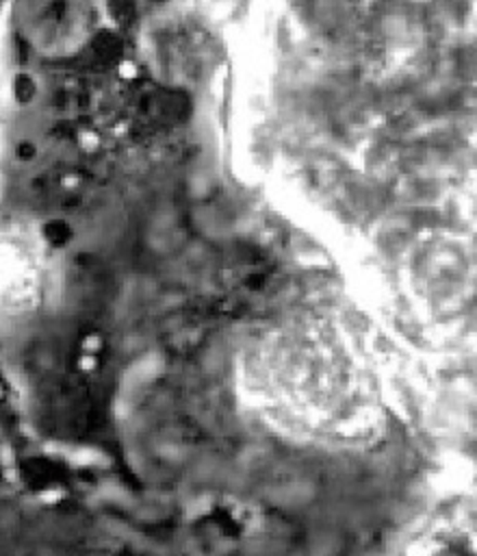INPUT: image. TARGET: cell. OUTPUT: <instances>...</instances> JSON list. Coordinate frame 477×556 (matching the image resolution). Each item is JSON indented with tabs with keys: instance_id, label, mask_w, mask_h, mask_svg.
I'll return each instance as SVG.
<instances>
[{
	"instance_id": "6da1fadb",
	"label": "cell",
	"mask_w": 477,
	"mask_h": 556,
	"mask_svg": "<svg viewBox=\"0 0 477 556\" xmlns=\"http://www.w3.org/2000/svg\"><path fill=\"white\" fill-rule=\"evenodd\" d=\"M93 48H95V52L102 59H111V56H115L119 52L121 43H119V39L113 33H100L98 39L93 41Z\"/></svg>"
},
{
	"instance_id": "7a4b0ae2",
	"label": "cell",
	"mask_w": 477,
	"mask_h": 556,
	"mask_svg": "<svg viewBox=\"0 0 477 556\" xmlns=\"http://www.w3.org/2000/svg\"><path fill=\"white\" fill-rule=\"evenodd\" d=\"M35 98V83L30 80V76L20 74L15 78V100L22 104H28Z\"/></svg>"
},
{
	"instance_id": "3957f363",
	"label": "cell",
	"mask_w": 477,
	"mask_h": 556,
	"mask_svg": "<svg viewBox=\"0 0 477 556\" xmlns=\"http://www.w3.org/2000/svg\"><path fill=\"white\" fill-rule=\"evenodd\" d=\"M15 154H17V159H22V161H30V159H35L37 148H35V143H30V141H22V143H17Z\"/></svg>"
},
{
	"instance_id": "277c9868",
	"label": "cell",
	"mask_w": 477,
	"mask_h": 556,
	"mask_svg": "<svg viewBox=\"0 0 477 556\" xmlns=\"http://www.w3.org/2000/svg\"><path fill=\"white\" fill-rule=\"evenodd\" d=\"M111 11L115 13V17H126L130 11V0H111Z\"/></svg>"
}]
</instances>
